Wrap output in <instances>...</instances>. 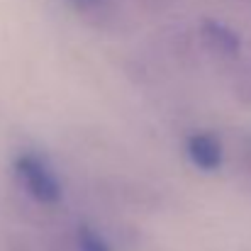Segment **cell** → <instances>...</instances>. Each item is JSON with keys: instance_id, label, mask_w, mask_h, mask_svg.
<instances>
[{"instance_id": "cell-1", "label": "cell", "mask_w": 251, "mask_h": 251, "mask_svg": "<svg viewBox=\"0 0 251 251\" xmlns=\"http://www.w3.org/2000/svg\"><path fill=\"white\" fill-rule=\"evenodd\" d=\"M12 171L29 198L42 205H56L64 198V183L49 161L34 151H20L12 161Z\"/></svg>"}, {"instance_id": "cell-2", "label": "cell", "mask_w": 251, "mask_h": 251, "mask_svg": "<svg viewBox=\"0 0 251 251\" xmlns=\"http://www.w3.org/2000/svg\"><path fill=\"white\" fill-rule=\"evenodd\" d=\"M185 156L193 166L202 173H217L225 164V147L222 139L212 132H193L185 139Z\"/></svg>"}, {"instance_id": "cell-3", "label": "cell", "mask_w": 251, "mask_h": 251, "mask_svg": "<svg viewBox=\"0 0 251 251\" xmlns=\"http://www.w3.org/2000/svg\"><path fill=\"white\" fill-rule=\"evenodd\" d=\"M200 34L205 39V44L217 51L220 56H229V59H237L242 54V37L239 32H234L229 25L225 22H217V20H205L200 25Z\"/></svg>"}, {"instance_id": "cell-4", "label": "cell", "mask_w": 251, "mask_h": 251, "mask_svg": "<svg viewBox=\"0 0 251 251\" xmlns=\"http://www.w3.org/2000/svg\"><path fill=\"white\" fill-rule=\"evenodd\" d=\"M76 251H112V247L90 225H78L76 227Z\"/></svg>"}, {"instance_id": "cell-5", "label": "cell", "mask_w": 251, "mask_h": 251, "mask_svg": "<svg viewBox=\"0 0 251 251\" xmlns=\"http://www.w3.org/2000/svg\"><path fill=\"white\" fill-rule=\"evenodd\" d=\"M69 2L74 7L83 10V12H98V10H102V7L110 5V0H69Z\"/></svg>"}, {"instance_id": "cell-6", "label": "cell", "mask_w": 251, "mask_h": 251, "mask_svg": "<svg viewBox=\"0 0 251 251\" xmlns=\"http://www.w3.org/2000/svg\"><path fill=\"white\" fill-rule=\"evenodd\" d=\"M159 2H166V0H159Z\"/></svg>"}]
</instances>
